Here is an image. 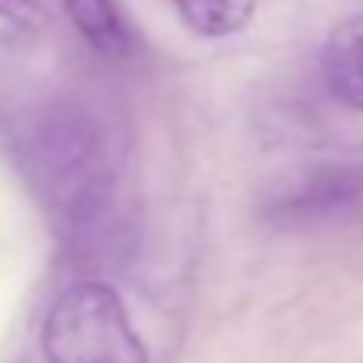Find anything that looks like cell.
Segmentation results:
<instances>
[{"mask_svg": "<svg viewBox=\"0 0 363 363\" xmlns=\"http://www.w3.org/2000/svg\"><path fill=\"white\" fill-rule=\"evenodd\" d=\"M363 207V164H313L278 182L267 193L264 214L274 225L303 228L320 221H342Z\"/></svg>", "mask_w": 363, "mask_h": 363, "instance_id": "3957f363", "label": "cell"}, {"mask_svg": "<svg viewBox=\"0 0 363 363\" xmlns=\"http://www.w3.org/2000/svg\"><path fill=\"white\" fill-rule=\"evenodd\" d=\"M320 72L328 89L342 104L363 111V15H352L328 33L320 50Z\"/></svg>", "mask_w": 363, "mask_h": 363, "instance_id": "277c9868", "label": "cell"}, {"mask_svg": "<svg viewBox=\"0 0 363 363\" xmlns=\"http://www.w3.org/2000/svg\"><path fill=\"white\" fill-rule=\"evenodd\" d=\"M33 171L40 189L72 232L100 225L114 189L107 132L82 104H50L33 132Z\"/></svg>", "mask_w": 363, "mask_h": 363, "instance_id": "6da1fadb", "label": "cell"}, {"mask_svg": "<svg viewBox=\"0 0 363 363\" xmlns=\"http://www.w3.org/2000/svg\"><path fill=\"white\" fill-rule=\"evenodd\" d=\"M65 11L93 50H100L104 57L128 54L132 40H128V29L114 8V0H65Z\"/></svg>", "mask_w": 363, "mask_h": 363, "instance_id": "5b68a950", "label": "cell"}, {"mask_svg": "<svg viewBox=\"0 0 363 363\" xmlns=\"http://www.w3.org/2000/svg\"><path fill=\"white\" fill-rule=\"evenodd\" d=\"M0 15H8L15 22H29L36 8H33V0H0Z\"/></svg>", "mask_w": 363, "mask_h": 363, "instance_id": "52a82bcc", "label": "cell"}, {"mask_svg": "<svg viewBox=\"0 0 363 363\" xmlns=\"http://www.w3.org/2000/svg\"><path fill=\"white\" fill-rule=\"evenodd\" d=\"M171 4L182 22L207 40H225L242 33L257 11V0H171Z\"/></svg>", "mask_w": 363, "mask_h": 363, "instance_id": "8992f818", "label": "cell"}, {"mask_svg": "<svg viewBox=\"0 0 363 363\" xmlns=\"http://www.w3.org/2000/svg\"><path fill=\"white\" fill-rule=\"evenodd\" d=\"M47 363H150L121 296L104 281H79L43 320Z\"/></svg>", "mask_w": 363, "mask_h": 363, "instance_id": "7a4b0ae2", "label": "cell"}]
</instances>
